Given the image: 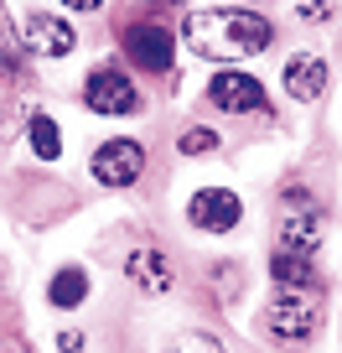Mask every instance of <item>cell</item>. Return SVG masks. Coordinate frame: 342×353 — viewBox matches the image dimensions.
Segmentation results:
<instances>
[{
  "label": "cell",
  "instance_id": "obj_9",
  "mask_svg": "<svg viewBox=\"0 0 342 353\" xmlns=\"http://www.w3.org/2000/svg\"><path fill=\"white\" fill-rule=\"evenodd\" d=\"M21 42L32 47L36 57H67L78 47V32L73 21H63V16H47V11H32L21 21Z\"/></svg>",
  "mask_w": 342,
  "mask_h": 353
},
{
  "label": "cell",
  "instance_id": "obj_12",
  "mask_svg": "<svg viewBox=\"0 0 342 353\" xmlns=\"http://www.w3.org/2000/svg\"><path fill=\"white\" fill-rule=\"evenodd\" d=\"M270 276H275L286 291H317V286H321L311 254H290V250H280L275 260H270Z\"/></svg>",
  "mask_w": 342,
  "mask_h": 353
},
{
  "label": "cell",
  "instance_id": "obj_17",
  "mask_svg": "<svg viewBox=\"0 0 342 353\" xmlns=\"http://www.w3.org/2000/svg\"><path fill=\"white\" fill-rule=\"evenodd\" d=\"M301 21H332V6L327 0H306V6H301Z\"/></svg>",
  "mask_w": 342,
  "mask_h": 353
},
{
  "label": "cell",
  "instance_id": "obj_20",
  "mask_svg": "<svg viewBox=\"0 0 342 353\" xmlns=\"http://www.w3.org/2000/svg\"><path fill=\"white\" fill-rule=\"evenodd\" d=\"M0 26H6V6H0Z\"/></svg>",
  "mask_w": 342,
  "mask_h": 353
},
{
  "label": "cell",
  "instance_id": "obj_13",
  "mask_svg": "<svg viewBox=\"0 0 342 353\" xmlns=\"http://www.w3.org/2000/svg\"><path fill=\"white\" fill-rule=\"evenodd\" d=\"M83 296H89V276H83L78 265L57 270V276H52V286H47V301H52V307H78Z\"/></svg>",
  "mask_w": 342,
  "mask_h": 353
},
{
  "label": "cell",
  "instance_id": "obj_4",
  "mask_svg": "<svg viewBox=\"0 0 342 353\" xmlns=\"http://www.w3.org/2000/svg\"><path fill=\"white\" fill-rule=\"evenodd\" d=\"M280 250H290V254L321 250V213L306 198V188H290V208H286V223H280Z\"/></svg>",
  "mask_w": 342,
  "mask_h": 353
},
{
  "label": "cell",
  "instance_id": "obj_7",
  "mask_svg": "<svg viewBox=\"0 0 342 353\" xmlns=\"http://www.w3.org/2000/svg\"><path fill=\"white\" fill-rule=\"evenodd\" d=\"M140 172H145L140 141H104L99 151H94V176H99L104 188H130Z\"/></svg>",
  "mask_w": 342,
  "mask_h": 353
},
{
  "label": "cell",
  "instance_id": "obj_10",
  "mask_svg": "<svg viewBox=\"0 0 342 353\" xmlns=\"http://www.w3.org/2000/svg\"><path fill=\"white\" fill-rule=\"evenodd\" d=\"M125 276L135 281V286L145 291V296H166L171 291V260H166L161 250H151V244H140V250H130V260H125Z\"/></svg>",
  "mask_w": 342,
  "mask_h": 353
},
{
  "label": "cell",
  "instance_id": "obj_15",
  "mask_svg": "<svg viewBox=\"0 0 342 353\" xmlns=\"http://www.w3.org/2000/svg\"><path fill=\"white\" fill-rule=\"evenodd\" d=\"M166 353H223L208 332H177V338L166 343Z\"/></svg>",
  "mask_w": 342,
  "mask_h": 353
},
{
  "label": "cell",
  "instance_id": "obj_5",
  "mask_svg": "<svg viewBox=\"0 0 342 353\" xmlns=\"http://www.w3.org/2000/svg\"><path fill=\"white\" fill-rule=\"evenodd\" d=\"M125 57H130L135 68H145V73H166L171 68V32H166L161 21H135L125 26Z\"/></svg>",
  "mask_w": 342,
  "mask_h": 353
},
{
  "label": "cell",
  "instance_id": "obj_1",
  "mask_svg": "<svg viewBox=\"0 0 342 353\" xmlns=\"http://www.w3.org/2000/svg\"><path fill=\"white\" fill-rule=\"evenodd\" d=\"M182 37L197 57H213V63H239V57L265 52L275 26L259 11H244V6H213V11H192L182 21Z\"/></svg>",
  "mask_w": 342,
  "mask_h": 353
},
{
  "label": "cell",
  "instance_id": "obj_2",
  "mask_svg": "<svg viewBox=\"0 0 342 353\" xmlns=\"http://www.w3.org/2000/svg\"><path fill=\"white\" fill-rule=\"evenodd\" d=\"M321 312H317V291H280L275 301L265 307V327L286 343H306L317 332Z\"/></svg>",
  "mask_w": 342,
  "mask_h": 353
},
{
  "label": "cell",
  "instance_id": "obj_19",
  "mask_svg": "<svg viewBox=\"0 0 342 353\" xmlns=\"http://www.w3.org/2000/svg\"><path fill=\"white\" fill-rule=\"evenodd\" d=\"M63 6H67V11H99L104 0H63Z\"/></svg>",
  "mask_w": 342,
  "mask_h": 353
},
{
  "label": "cell",
  "instance_id": "obj_11",
  "mask_svg": "<svg viewBox=\"0 0 342 353\" xmlns=\"http://www.w3.org/2000/svg\"><path fill=\"white\" fill-rule=\"evenodd\" d=\"M286 94L301 99V104H317L321 94H327V63L311 57V52L290 57V63H286Z\"/></svg>",
  "mask_w": 342,
  "mask_h": 353
},
{
  "label": "cell",
  "instance_id": "obj_8",
  "mask_svg": "<svg viewBox=\"0 0 342 353\" xmlns=\"http://www.w3.org/2000/svg\"><path fill=\"white\" fill-rule=\"evenodd\" d=\"M208 104H218L223 114H259L265 110V88H259V78L249 73H218L208 83Z\"/></svg>",
  "mask_w": 342,
  "mask_h": 353
},
{
  "label": "cell",
  "instance_id": "obj_18",
  "mask_svg": "<svg viewBox=\"0 0 342 353\" xmlns=\"http://www.w3.org/2000/svg\"><path fill=\"white\" fill-rule=\"evenodd\" d=\"M57 348H63V353H83V332H63V338H57Z\"/></svg>",
  "mask_w": 342,
  "mask_h": 353
},
{
  "label": "cell",
  "instance_id": "obj_6",
  "mask_svg": "<svg viewBox=\"0 0 342 353\" xmlns=\"http://www.w3.org/2000/svg\"><path fill=\"white\" fill-rule=\"evenodd\" d=\"M187 219L197 223L202 234H228V229H239L244 203H239V192H228V188H202L197 198L187 203Z\"/></svg>",
  "mask_w": 342,
  "mask_h": 353
},
{
  "label": "cell",
  "instance_id": "obj_16",
  "mask_svg": "<svg viewBox=\"0 0 342 353\" xmlns=\"http://www.w3.org/2000/svg\"><path fill=\"white\" fill-rule=\"evenodd\" d=\"M213 145H218V135H213V130H202V125L182 135V156H208Z\"/></svg>",
  "mask_w": 342,
  "mask_h": 353
},
{
  "label": "cell",
  "instance_id": "obj_3",
  "mask_svg": "<svg viewBox=\"0 0 342 353\" xmlns=\"http://www.w3.org/2000/svg\"><path fill=\"white\" fill-rule=\"evenodd\" d=\"M83 104L94 114H135L140 110V88L120 73V68H94L83 83Z\"/></svg>",
  "mask_w": 342,
  "mask_h": 353
},
{
  "label": "cell",
  "instance_id": "obj_14",
  "mask_svg": "<svg viewBox=\"0 0 342 353\" xmlns=\"http://www.w3.org/2000/svg\"><path fill=\"white\" fill-rule=\"evenodd\" d=\"M26 135H32V151L42 156V161H57V156H63V135H57L52 114H32V125H26Z\"/></svg>",
  "mask_w": 342,
  "mask_h": 353
}]
</instances>
